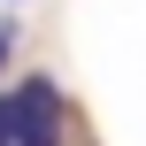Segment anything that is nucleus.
Listing matches in <instances>:
<instances>
[{
    "label": "nucleus",
    "instance_id": "nucleus-1",
    "mask_svg": "<svg viewBox=\"0 0 146 146\" xmlns=\"http://www.w3.org/2000/svg\"><path fill=\"white\" fill-rule=\"evenodd\" d=\"M8 100H15V139L23 146H69V108H62L54 77H23Z\"/></svg>",
    "mask_w": 146,
    "mask_h": 146
},
{
    "label": "nucleus",
    "instance_id": "nucleus-2",
    "mask_svg": "<svg viewBox=\"0 0 146 146\" xmlns=\"http://www.w3.org/2000/svg\"><path fill=\"white\" fill-rule=\"evenodd\" d=\"M0 146H23L15 139V100H0Z\"/></svg>",
    "mask_w": 146,
    "mask_h": 146
},
{
    "label": "nucleus",
    "instance_id": "nucleus-3",
    "mask_svg": "<svg viewBox=\"0 0 146 146\" xmlns=\"http://www.w3.org/2000/svg\"><path fill=\"white\" fill-rule=\"evenodd\" d=\"M8 54H15V31H0V69H8Z\"/></svg>",
    "mask_w": 146,
    "mask_h": 146
}]
</instances>
